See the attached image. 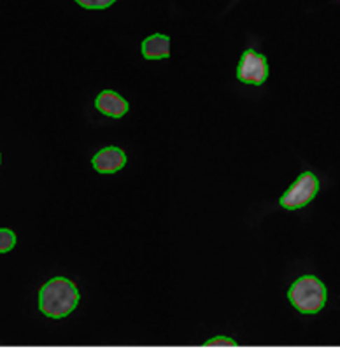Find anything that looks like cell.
Listing matches in <instances>:
<instances>
[{"label": "cell", "instance_id": "8", "mask_svg": "<svg viewBox=\"0 0 340 359\" xmlns=\"http://www.w3.org/2000/svg\"><path fill=\"white\" fill-rule=\"evenodd\" d=\"M16 245V235L13 230L0 228V252H9Z\"/></svg>", "mask_w": 340, "mask_h": 359}, {"label": "cell", "instance_id": "6", "mask_svg": "<svg viewBox=\"0 0 340 359\" xmlns=\"http://www.w3.org/2000/svg\"><path fill=\"white\" fill-rule=\"evenodd\" d=\"M95 107L102 112V114L109 116V118H121L128 112V102L121 97L119 93L111 90L102 91L95 100Z\"/></svg>", "mask_w": 340, "mask_h": 359}, {"label": "cell", "instance_id": "2", "mask_svg": "<svg viewBox=\"0 0 340 359\" xmlns=\"http://www.w3.org/2000/svg\"><path fill=\"white\" fill-rule=\"evenodd\" d=\"M291 305L301 314H315L326 304V287L318 277L304 276L287 291Z\"/></svg>", "mask_w": 340, "mask_h": 359}, {"label": "cell", "instance_id": "4", "mask_svg": "<svg viewBox=\"0 0 340 359\" xmlns=\"http://www.w3.org/2000/svg\"><path fill=\"white\" fill-rule=\"evenodd\" d=\"M268 77V62L263 55L256 53L254 49H247L242 55L237 69V79L245 84H263Z\"/></svg>", "mask_w": 340, "mask_h": 359}, {"label": "cell", "instance_id": "5", "mask_svg": "<svg viewBox=\"0 0 340 359\" xmlns=\"http://www.w3.org/2000/svg\"><path fill=\"white\" fill-rule=\"evenodd\" d=\"M126 163V154L119 147H105L98 151L91 160V165L100 174H114L121 170Z\"/></svg>", "mask_w": 340, "mask_h": 359}, {"label": "cell", "instance_id": "9", "mask_svg": "<svg viewBox=\"0 0 340 359\" xmlns=\"http://www.w3.org/2000/svg\"><path fill=\"white\" fill-rule=\"evenodd\" d=\"M76 2L84 9H105V7L112 6L116 0H76Z\"/></svg>", "mask_w": 340, "mask_h": 359}, {"label": "cell", "instance_id": "10", "mask_svg": "<svg viewBox=\"0 0 340 359\" xmlns=\"http://www.w3.org/2000/svg\"><path fill=\"white\" fill-rule=\"evenodd\" d=\"M207 346H235V340L226 339V337H217L207 342Z\"/></svg>", "mask_w": 340, "mask_h": 359}, {"label": "cell", "instance_id": "1", "mask_svg": "<svg viewBox=\"0 0 340 359\" xmlns=\"http://www.w3.org/2000/svg\"><path fill=\"white\" fill-rule=\"evenodd\" d=\"M79 304V291L72 280L65 277H55L41 287L39 309L51 319H62L69 316Z\"/></svg>", "mask_w": 340, "mask_h": 359}, {"label": "cell", "instance_id": "7", "mask_svg": "<svg viewBox=\"0 0 340 359\" xmlns=\"http://www.w3.org/2000/svg\"><path fill=\"white\" fill-rule=\"evenodd\" d=\"M170 55V39L167 35L154 34L142 42V56L147 60L168 58Z\"/></svg>", "mask_w": 340, "mask_h": 359}, {"label": "cell", "instance_id": "3", "mask_svg": "<svg viewBox=\"0 0 340 359\" xmlns=\"http://www.w3.org/2000/svg\"><path fill=\"white\" fill-rule=\"evenodd\" d=\"M319 191V181L312 172H304L287 191L280 196V205L287 210H297L311 203Z\"/></svg>", "mask_w": 340, "mask_h": 359}]
</instances>
